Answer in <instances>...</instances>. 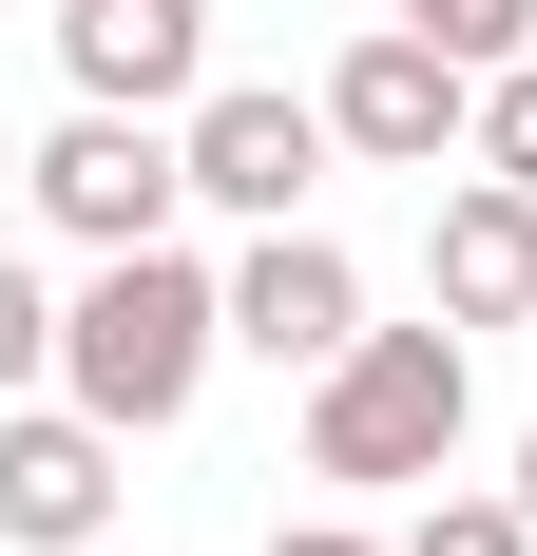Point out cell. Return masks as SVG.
Here are the masks:
<instances>
[{
  "instance_id": "obj_13",
  "label": "cell",
  "mask_w": 537,
  "mask_h": 556,
  "mask_svg": "<svg viewBox=\"0 0 537 556\" xmlns=\"http://www.w3.org/2000/svg\"><path fill=\"white\" fill-rule=\"evenodd\" d=\"M461 154H480V173H519V192H537V58H499V77H480V135H461Z\"/></svg>"
},
{
  "instance_id": "obj_5",
  "label": "cell",
  "mask_w": 537,
  "mask_h": 556,
  "mask_svg": "<svg viewBox=\"0 0 537 556\" xmlns=\"http://www.w3.org/2000/svg\"><path fill=\"white\" fill-rule=\"evenodd\" d=\"M173 135H192V212H230V230H288V212L326 192V154H346L326 97H268V77H212Z\"/></svg>"
},
{
  "instance_id": "obj_15",
  "label": "cell",
  "mask_w": 537,
  "mask_h": 556,
  "mask_svg": "<svg viewBox=\"0 0 537 556\" xmlns=\"http://www.w3.org/2000/svg\"><path fill=\"white\" fill-rule=\"evenodd\" d=\"M519 500H537V422H519Z\"/></svg>"
},
{
  "instance_id": "obj_6",
  "label": "cell",
  "mask_w": 537,
  "mask_h": 556,
  "mask_svg": "<svg viewBox=\"0 0 537 556\" xmlns=\"http://www.w3.org/2000/svg\"><path fill=\"white\" fill-rule=\"evenodd\" d=\"M115 460H135V442H115L77 384H58V403H0V556H97L115 538Z\"/></svg>"
},
{
  "instance_id": "obj_2",
  "label": "cell",
  "mask_w": 537,
  "mask_h": 556,
  "mask_svg": "<svg viewBox=\"0 0 537 556\" xmlns=\"http://www.w3.org/2000/svg\"><path fill=\"white\" fill-rule=\"evenodd\" d=\"M461 422H480L461 327H365L346 365H308V480H346V500H423V480H461Z\"/></svg>"
},
{
  "instance_id": "obj_11",
  "label": "cell",
  "mask_w": 537,
  "mask_h": 556,
  "mask_svg": "<svg viewBox=\"0 0 537 556\" xmlns=\"http://www.w3.org/2000/svg\"><path fill=\"white\" fill-rule=\"evenodd\" d=\"M39 384H58V288L0 250V403H39Z\"/></svg>"
},
{
  "instance_id": "obj_7",
  "label": "cell",
  "mask_w": 537,
  "mask_h": 556,
  "mask_svg": "<svg viewBox=\"0 0 537 556\" xmlns=\"http://www.w3.org/2000/svg\"><path fill=\"white\" fill-rule=\"evenodd\" d=\"M230 345H250V365H288V384H308V365H346V345H365V269H346L308 212L250 230V250H230Z\"/></svg>"
},
{
  "instance_id": "obj_14",
  "label": "cell",
  "mask_w": 537,
  "mask_h": 556,
  "mask_svg": "<svg viewBox=\"0 0 537 556\" xmlns=\"http://www.w3.org/2000/svg\"><path fill=\"white\" fill-rule=\"evenodd\" d=\"M268 556H403V538H365V518H288Z\"/></svg>"
},
{
  "instance_id": "obj_8",
  "label": "cell",
  "mask_w": 537,
  "mask_h": 556,
  "mask_svg": "<svg viewBox=\"0 0 537 556\" xmlns=\"http://www.w3.org/2000/svg\"><path fill=\"white\" fill-rule=\"evenodd\" d=\"M58 77L115 115H192L212 97V0H58Z\"/></svg>"
},
{
  "instance_id": "obj_3",
  "label": "cell",
  "mask_w": 537,
  "mask_h": 556,
  "mask_svg": "<svg viewBox=\"0 0 537 556\" xmlns=\"http://www.w3.org/2000/svg\"><path fill=\"white\" fill-rule=\"evenodd\" d=\"M20 192H39V230H77V250H154V230L192 212V135H173V115L77 97L39 154H20Z\"/></svg>"
},
{
  "instance_id": "obj_9",
  "label": "cell",
  "mask_w": 537,
  "mask_h": 556,
  "mask_svg": "<svg viewBox=\"0 0 537 556\" xmlns=\"http://www.w3.org/2000/svg\"><path fill=\"white\" fill-rule=\"evenodd\" d=\"M423 288H441V327H519V307H537V192H519V173L461 154V192L423 212Z\"/></svg>"
},
{
  "instance_id": "obj_10",
  "label": "cell",
  "mask_w": 537,
  "mask_h": 556,
  "mask_svg": "<svg viewBox=\"0 0 537 556\" xmlns=\"http://www.w3.org/2000/svg\"><path fill=\"white\" fill-rule=\"evenodd\" d=\"M403 556H537V500H519V480H480V500H461V480H423Z\"/></svg>"
},
{
  "instance_id": "obj_1",
  "label": "cell",
  "mask_w": 537,
  "mask_h": 556,
  "mask_svg": "<svg viewBox=\"0 0 537 556\" xmlns=\"http://www.w3.org/2000/svg\"><path fill=\"white\" fill-rule=\"evenodd\" d=\"M230 365V269H192V250H97V288L58 307V384L97 403L115 442H173L192 422V384Z\"/></svg>"
},
{
  "instance_id": "obj_4",
  "label": "cell",
  "mask_w": 537,
  "mask_h": 556,
  "mask_svg": "<svg viewBox=\"0 0 537 556\" xmlns=\"http://www.w3.org/2000/svg\"><path fill=\"white\" fill-rule=\"evenodd\" d=\"M326 135H346L365 173H441L461 135H480V77H461L423 20H365V39L326 58Z\"/></svg>"
},
{
  "instance_id": "obj_12",
  "label": "cell",
  "mask_w": 537,
  "mask_h": 556,
  "mask_svg": "<svg viewBox=\"0 0 537 556\" xmlns=\"http://www.w3.org/2000/svg\"><path fill=\"white\" fill-rule=\"evenodd\" d=\"M403 20H423V39L461 58V77H499V58H537V0H403Z\"/></svg>"
}]
</instances>
